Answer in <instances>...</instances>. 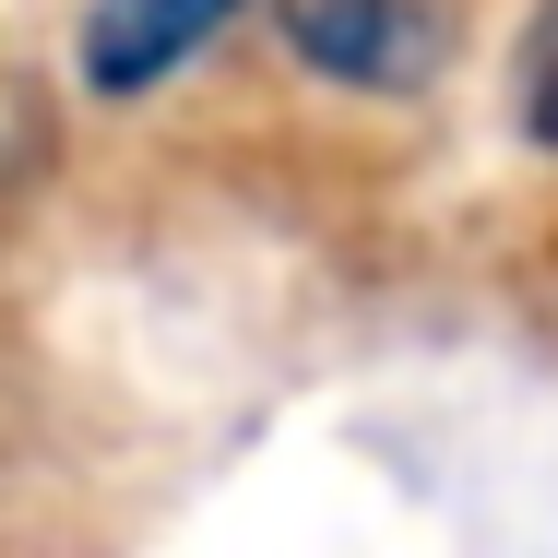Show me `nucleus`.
I'll use <instances>...</instances> for the list:
<instances>
[{"label": "nucleus", "instance_id": "nucleus-1", "mask_svg": "<svg viewBox=\"0 0 558 558\" xmlns=\"http://www.w3.org/2000/svg\"><path fill=\"white\" fill-rule=\"evenodd\" d=\"M274 36L310 84L344 96H428L463 60V0H274Z\"/></svg>", "mask_w": 558, "mask_h": 558}, {"label": "nucleus", "instance_id": "nucleus-2", "mask_svg": "<svg viewBox=\"0 0 558 558\" xmlns=\"http://www.w3.org/2000/svg\"><path fill=\"white\" fill-rule=\"evenodd\" d=\"M238 12H250V0H96L72 60H84L96 96H155L167 72H191V60L215 48Z\"/></svg>", "mask_w": 558, "mask_h": 558}, {"label": "nucleus", "instance_id": "nucleus-3", "mask_svg": "<svg viewBox=\"0 0 558 558\" xmlns=\"http://www.w3.org/2000/svg\"><path fill=\"white\" fill-rule=\"evenodd\" d=\"M523 131L558 155V0L535 12V36H523Z\"/></svg>", "mask_w": 558, "mask_h": 558}]
</instances>
